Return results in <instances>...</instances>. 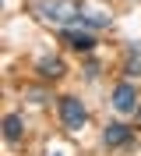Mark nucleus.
<instances>
[{
	"label": "nucleus",
	"instance_id": "9",
	"mask_svg": "<svg viewBox=\"0 0 141 156\" xmlns=\"http://www.w3.org/2000/svg\"><path fill=\"white\" fill-rule=\"evenodd\" d=\"M21 135H25V121H21V114H7V117H4V142L14 146Z\"/></svg>",
	"mask_w": 141,
	"mask_h": 156
},
{
	"label": "nucleus",
	"instance_id": "10",
	"mask_svg": "<svg viewBox=\"0 0 141 156\" xmlns=\"http://www.w3.org/2000/svg\"><path fill=\"white\" fill-rule=\"evenodd\" d=\"M28 99H32V103H46V92H42V89H28Z\"/></svg>",
	"mask_w": 141,
	"mask_h": 156
},
{
	"label": "nucleus",
	"instance_id": "12",
	"mask_svg": "<svg viewBox=\"0 0 141 156\" xmlns=\"http://www.w3.org/2000/svg\"><path fill=\"white\" fill-rule=\"evenodd\" d=\"M53 156H60V153H53Z\"/></svg>",
	"mask_w": 141,
	"mask_h": 156
},
{
	"label": "nucleus",
	"instance_id": "3",
	"mask_svg": "<svg viewBox=\"0 0 141 156\" xmlns=\"http://www.w3.org/2000/svg\"><path fill=\"white\" fill-rule=\"evenodd\" d=\"M113 110H116V114H138L141 110V99H138V89H134V82H127V78H123L120 85L113 89Z\"/></svg>",
	"mask_w": 141,
	"mask_h": 156
},
{
	"label": "nucleus",
	"instance_id": "8",
	"mask_svg": "<svg viewBox=\"0 0 141 156\" xmlns=\"http://www.w3.org/2000/svg\"><path fill=\"white\" fill-rule=\"evenodd\" d=\"M64 71H67V64L60 57H39L35 60V75L42 82H56V78H64Z\"/></svg>",
	"mask_w": 141,
	"mask_h": 156
},
{
	"label": "nucleus",
	"instance_id": "6",
	"mask_svg": "<svg viewBox=\"0 0 141 156\" xmlns=\"http://www.w3.org/2000/svg\"><path fill=\"white\" fill-rule=\"evenodd\" d=\"M78 25L88 29V32H102V29L113 25V14L102 11V7H81V21H78Z\"/></svg>",
	"mask_w": 141,
	"mask_h": 156
},
{
	"label": "nucleus",
	"instance_id": "11",
	"mask_svg": "<svg viewBox=\"0 0 141 156\" xmlns=\"http://www.w3.org/2000/svg\"><path fill=\"white\" fill-rule=\"evenodd\" d=\"M134 124H138V128H141V110H138V114H134Z\"/></svg>",
	"mask_w": 141,
	"mask_h": 156
},
{
	"label": "nucleus",
	"instance_id": "5",
	"mask_svg": "<svg viewBox=\"0 0 141 156\" xmlns=\"http://www.w3.org/2000/svg\"><path fill=\"white\" fill-rule=\"evenodd\" d=\"M60 43L64 46H71V50H78V53H92L95 50V32H88V29H60Z\"/></svg>",
	"mask_w": 141,
	"mask_h": 156
},
{
	"label": "nucleus",
	"instance_id": "1",
	"mask_svg": "<svg viewBox=\"0 0 141 156\" xmlns=\"http://www.w3.org/2000/svg\"><path fill=\"white\" fill-rule=\"evenodd\" d=\"M81 7L85 4H78V0H39L35 18L46 25H56V29H74L81 21Z\"/></svg>",
	"mask_w": 141,
	"mask_h": 156
},
{
	"label": "nucleus",
	"instance_id": "4",
	"mask_svg": "<svg viewBox=\"0 0 141 156\" xmlns=\"http://www.w3.org/2000/svg\"><path fill=\"white\" fill-rule=\"evenodd\" d=\"M102 146L106 149H131L134 146V128H127L123 121H109L102 128Z\"/></svg>",
	"mask_w": 141,
	"mask_h": 156
},
{
	"label": "nucleus",
	"instance_id": "2",
	"mask_svg": "<svg viewBox=\"0 0 141 156\" xmlns=\"http://www.w3.org/2000/svg\"><path fill=\"white\" fill-rule=\"evenodd\" d=\"M56 110H60V124L67 131H81L88 124V107H85L78 96H60L56 99Z\"/></svg>",
	"mask_w": 141,
	"mask_h": 156
},
{
	"label": "nucleus",
	"instance_id": "7",
	"mask_svg": "<svg viewBox=\"0 0 141 156\" xmlns=\"http://www.w3.org/2000/svg\"><path fill=\"white\" fill-rule=\"evenodd\" d=\"M120 71H123L127 82L141 78V43H127V46H123V64H120Z\"/></svg>",
	"mask_w": 141,
	"mask_h": 156
}]
</instances>
